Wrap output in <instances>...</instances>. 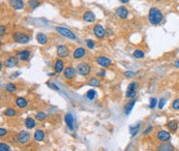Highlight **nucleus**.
Segmentation results:
<instances>
[{
	"label": "nucleus",
	"instance_id": "6ab92c4d",
	"mask_svg": "<svg viewBox=\"0 0 179 151\" xmlns=\"http://www.w3.org/2000/svg\"><path fill=\"white\" fill-rule=\"evenodd\" d=\"M157 151H175V149H174L173 145L171 144V143L164 142L162 144L158 145Z\"/></svg>",
	"mask_w": 179,
	"mask_h": 151
},
{
	"label": "nucleus",
	"instance_id": "a878e982",
	"mask_svg": "<svg viewBox=\"0 0 179 151\" xmlns=\"http://www.w3.org/2000/svg\"><path fill=\"white\" fill-rule=\"evenodd\" d=\"M167 127L170 132H176L178 128V121L177 120H170L167 123Z\"/></svg>",
	"mask_w": 179,
	"mask_h": 151
},
{
	"label": "nucleus",
	"instance_id": "0eeeda50",
	"mask_svg": "<svg viewBox=\"0 0 179 151\" xmlns=\"http://www.w3.org/2000/svg\"><path fill=\"white\" fill-rule=\"evenodd\" d=\"M56 52H57L58 58H61V59L66 58L69 55V49L65 45H59V46H57Z\"/></svg>",
	"mask_w": 179,
	"mask_h": 151
},
{
	"label": "nucleus",
	"instance_id": "9d476101",
	"mask_svg": "<svg viewBox=\"0 0 179 151\" xmlns=\"http://www.w3.org/2000/svg\"><path fill=\"white\" fill-rule=\"evenodd\" d=\"M76 72H77V70H76L75 67H73L72 65H69V66L65 67L63 72V77L66 80H73L76 77Z\"/></svg>",
	"mask_w": 179,
	"mask_h": 151
},
{
	"label": "nucleus",
	"instance_id": "39448f33",
	"mask_svg": "<svg viewBox=\"0 0 179 151\" xmlns=\"http://www.w3.org/2000/svg\"><path fill=\"white\" fill-rule=\"evenodd\" d=\"M30 139H31V135L28 132H26V130H21L17 136V142L21 145L27 144L30 141Z\"/></svg>",
	"mask_w": 179,
	"mask_h": 151
},
{
	"label": "nucleus",
	"instance_id": "f03ea898",
	"mask_svg": "<svg viewBox=\"0 0 179 151\" xmlns=\"http://www.w3.org/2000/svg\"><path fill=\"white\" fill-rule=\"evenodd\" d=\"M76 70L81 76H88L91 72V66L87 62H79L76 66Z\"/></svg>",
	"mask_w": 179,
	"mask_h": 151
},
{
	"label": "nucleus",
	"instance_id": "f8f14e48",
	"mask_svg": "<svg viewBox=\"0 0 179 151\" xmlns=\"http://www.w3.org/2000/svg\"><path fill=\"white\" fill-rule=\"evenodd\" d=\"M17 56H18V58L21 60V61H24V62L28 61L30 56H31V52H30L29 49H24V50H22V51L18 52Z\"/></svg>",
	"mask_w": 179,
	"mask_h": 151
},
{
	"label": "nucleus",
	"instance_id": "49530a36",
	"mask_svg": "<svg viewBox=\"0 0 179 151\" xmlns=\"http://www.w3.org/2000/svg\"><path fill=\"white\" fill-rule=\"evenodd\" d=\"M20 74H21V72H17L16 74H14V75H12V76H11V79H14V78L18 77V75H20Z\"/></svg>",
	"mask_w": 179,
	"mask_h": 151
},
{
	"label": "nucleus",
	"instance_id": "a211bd4d",
	"mask_svg": "<svg viewBox=\"0 0 179 151\" xmlns=\"http://www.w3.org/2000/svg\"><path fill=\"white\" fill-rule=\"evenodd\" d=\"M64 121L66 123L67 127L70 128V129H73L74 128V123H75V118L73 116L72 113H67V114H65L64 116Z\"/></svg>",
	"mask_w": 179,
	"mask_h": 151
},
{
	"label": "nucleus",
	"instance_id": "ea45409f",
	"mask_svg": "<svg viewBox=\"0 0 179 151\" xmlns=\"http://www.w3.org/2000/svg\"><path fill=\"white\" fill-rule=\"evenodd\" d=\"M166 102H167V100H166L165 99H160V102H158V109H164V107H165V105H166Z\"/></svg>",
	"mask_w": 179,
	"mask_h": 151
},
{
	"label": "nucleus",
	"instance_id": "bb28decb",
	"mask_svg": "<svg viewBox=\"0 0 179 151\" xmlns=\"http://www.w3.org/2000/svg\"><path fill=\"white\" fill-rule=\"evenodd\" d=\"M133 57L135 58H137V59H142V58H144L145 57V53L142 51V50H140V49H137V50H135L133 53Z\"/></svg>",
	"mask_w": 179,
	"mask_h": 151
},
{
	"label": "nucleus",
	"instance_id": "c9c22d12",
	"mask_svg": "<svg viewBox=\"0 0 179 151\" xmlns=\"http://www.w3.org/2000/svg\"><path fill=\"white\" fill-rule=\"evenodd\" d=\"M156 105H157V99H156L155 97H152V99H150L149 108L150 109H154V108L156 107Z\"/></svg>",
	"mask_w": 179,
	"mask_h": 151
},
{
	"label": "nucleus",
	"instance_id": "5701e85b",
	"mask_svg": "<svg viewBox=\"0 0 179 151\" xmlns=\"http://www.w3.org/2000/svg\"><path fill=\"white\" fill-rule=\"evenodd\" d=\"M33 138L36 142H42V141H44V139H45V132L44 130H42V129L35 130Z\"/></svg>",
	"mask_w": 179,
	"mask_h": 151
},
{
	"label": "nucleus",
	"instance_id": "1a4fd4ad",
	"mask_svg": "<svg viewBox=\"0 0 179 151\" xmlns=\"http://www.w3.org/2000/svg\"><path fill=\"white\" fill-rule=\"evenodd\" d=\"M96 62L98 65L102 67H110L112 65V60L107 56H97L96 57Z\"/></svg>",
	"mask_w": 179,
	"mask_h": 151
},
{
	"label": "nucleus",
	"instance_id": "c03bdc74",
	"mask_svg": "<svg viewBox=\"0 0 179 151\" xmlns=\"http://www.w3.org/2000/svg\"><path fill=\"white\" fill-rule=\"evenodd\" d=\"M6 133H7V130L4 129L3 127L0 128V137H4V136H6Z\"/></svg>",
	"mask_w": 179,
	"mask_h": 151
},
{
	"label": "nucleus",
	"instance_id": "37998d69",
	"mask_svg": "<svg viewBox=\"0 0 179 151\" xmlns=\"http://www.w3.org/2000/svg\"><path fill=\"white\" fill-rule=\"evenodd\" d=\"M5 32H6V28L3 26V25H1V26H0V35L3 36V35L5 34Z\"/></svg>",
	"mask_w": 179,
	"mask_h": 151
},
{
	"label": "nucleus",
	"instance_id": "de8ad7c7",
	"mask_svg": "<svg viewBox=\"0 0 179 151\" xmlns=\"http://www.w3.org/2000/svg\"><path fill=\"white\" fill-rule=\"evenodd\" d=\"M174 66H175L176 69H179V59L175 62V63H174Z\"/></svg>",
	"mask_w": 179,
	"mask_h": 151
},
{
	"label": "nucleus",
	"instance_id": "6e6552de",
	"mask_svg": "<svg viewBox=\"0 0 179 151\" xmlns=\"http://www.w3.org/2000/svg\"><path fill=\"white\" fill-rule=\"evenodd\" d=\"M139 86V83L138 82H132L130 85H128L127 87V94H125V96L127 97V99H133V97L136 96V89H137V87Z\"/></svg>",
	"mask_w": 179,
	"mask_h": 151
},
{
	"label": "nucleus",
	"instance_id": "7ed1b4c3",
	"mask_svg": "<svg viewBox=\"0 0 179 151\" xmlns=\"http://www.w3.org/2000/svg\"><path fill=\"white\" fill-rule=\"evenodd\" d=\"M55 29H56V31L60 35L66 37V39H72V41H74V39H77V35L75 34V32H73L72 30L69 29V28H65V27H61V26H57Z\"/></svg>",
	"mask_w": 179,
	"mask_h": 151
},
{
	"label": "nucleus",
	"instance_id": "c756f323",
	"mask_svg": "<svg viewBox=\"0 0 179 151\" xmlns=\"http://www.w3.org/2000/svg\"><path fill=\"white\" fill-rule=\"evenodd\" d=\"M5 90L8 93H12L15 92L17 90V86L16 84H14V83H7L5 85Z\"/></svg>",
	"mask_w": 179,
	"mask_h": 151
},
{
	"label": "nucleus",
	"instance_id": "423d86ee",
	"mask_svg": "<svg viewBox=\"0 0 179 151\" xmlns=\"http://www.w3.org/2000/svg\"><path fill=\"white\" fill-rule=\"evenodd\" d=\"M93 34H94L97 39H102L106 36L107 31H106V29L100 24H95L94 26H93Z\"/></svg>",
	"mask_w": 179,
	"mask_h": 151
},
{
	"label": "nucleus",
	"instance_id": "a19ab883",
	"mask_svg": "<svg viewBox=\"0 0 179 151\" xmlns=\"http://www.w3.org/2000/svg\"><path fill=\"white\" fill-rule=\"evenodd\" d=\"M152 130H153V125H149V126H148V127L144 130V133H143V134H144V136H146V135L150 134V133L152 132Z\"/></svg>",
	"mask_w": 179,
	"mask_h": 151
},
{
	"label": "nucleus",
	"instance_id": "473e14b6",
	"mask_svg": "<svg viewBox=\"0 0 179 151\" xmlns=\"http://www.w3.org/2000/svg\"><path fill=\"white\" fill-rule=\"evenodd\" d=\"M35 118H36L37 121H44L46 119V113L45 112H37L36 115H35Z\"/></svg>",
	"mask_w": 179,
	"mask_h": 151
},
{
	"label": "nucleus",
	"instance_id": "58836bf2",
	"mask_svg": "<svg viewBox=\"0 0 179 151\" xmlns=\"http://www.w3.org/2000/svg\"><path fill=\"white\" fill-rule=\"evenodd\" d=\"M46 84H47V86H48V87H50V88H51V89H53V90H56V91H59V87L56 86V85H55V84H52V83H50V82H47Z\"/></svg>",
	"mask_w": 179,
	"mask_h": 151
},
{
	"label": "nucleus",
	"instance_id": "b1692460",
	"mask_svg": "<svg viewBox=\"0 0 179 151\" xmlns=\"http://www.w3.org/2000/svg\"><path fill=\"white\" fill-rule=\"evenodd\" d=\"M24 123H25V126L28 128V129H32V128H34L36 126V122H35V120L31 117H27L26 119H25Z\"/></svg>",
	"mask_w": 179,
	"mask_h": 151
},
{
	"label": "nucleus",
	"instance_id": "2eb2a0df",
	"mask_svg": "<svg viewBox=\"0 0 179 151\" xmlns=\"http://www.w3.org/2000/svg\"><path fill=\"white\" fill-rule=\"evenodd\" d=\"M115 14H116V16L119 17L120 19L124 20L128 17V9L125 6H119L117 9H116Z\"/></svg>",
	"mask_w": 179,
	"mask_h": 151
},
{
	"label": "nucleus",
	"instance_id": "e433bc0d",
	"mask_svg": "<svg viewBox=\"0 0 179 151\" xmlns=\"http://www.w3.org/2000/svg\"><path fill=\"white\" fill-rule=\"evenodd\" d=\"M86 45H87V48H89V49H94V47H95V42H93L92 39H87Z\"/></svg>",
	"mask_w": 179,
	"mask_h": 151
},
{
	"label": "nucleus",
	"instance_id": "aec40b11",
	"mask_svg": "<svg viewBox=\"0 0 179 151\" xmlns=\"http://www.w3.org/2000/svg\"><path fill=\"white\" fill-rule=\"evenodd\" d=\"M95 19H96L95 15L90 11L84 12V15H83V20H84L85 22H87V23H92V22L95 21Z\"/></svg>",
	"mask_w": 179,
	"mask_h": 151
},
{
	"label": "nucleus",
	"instance_id": "4468645a",
	"mask_svg": "<svg viewBox=\"0 0 179 151\" xmlns=\"http://www.w3.org/2000/svg\"><path fill=\"white\" fill-rule=\"evenodd\" d=\"M156 137H157V139L160 140V142H168V141L171 139L170 133L167 132V130H160V132H157Z\"/></svg>",
	"mask_w": 179,
	"mask_h": 151
},
{
	"label": "nucleus",
	"instance_id": "79ce46f5",
	"mask_svg": "<svg viewBox=\"0 0 179 151\" xmlns=\"http://www.w3.org/2000/svg\"><path fill=\"white\" fill-rule=\"evenodd\" d=\"M135 76H136L135 72H130H130H124V77H125V78H133Z\"/></svg>",
	"mask_w": 179,
	"mask_h": 151
},
{
	"label": "nucleus",
	"instance_id": "72a5a7b5",
	"mask_svg": "<svg viewBox=\"0 0 179 151\" xmlns=\"http://www.w3.org/2000/svg\"><path fill=\"white\" fill-rule=\"evenodd\" d=\"M86 96H87V99H90V100H93L95 99V96H96V93H95L94 90H88L87 93H86Z\"/></svg>",
	"mask_w": 179,
	"mask_h": 151
},
{
	"label": "nucleus",
	"instance_id": "c85d7f7f",
	"mask_svg": "<svg viewBox=\"0 0 179 151\" xmlns=\"http://www.w3.org/2000/svg\"><path fill=\"white\" fill-rule=\"evenodd\" d=\"M140 127H141V123H138L136 126H130V134H132V137H136V135L139 133V129H140Z\"/></svg>",
	"mask_w": 179,
	"mask_h": 151
},
{
	"label": "nucleus",
	"instance_id": "f257e3e1",
	"mask_svg": "<svg viewBox=\"0 0 179 151\" xmlns=\"http://www.w3.org/2000/svg\"><path fill=\"white\" fill-rule=\"evenodd\" d=\"M164 20V15L162 11L157 7H151L148 12V21L151 25L156 26V25H160Z\"/></svg>",
	"mask_w": 179,
	"mask_h": 151
},
{
	"label": "nucleus",
	"instance_id": "2f4dec72",
	"mask_svg": "<svg viewBox=\"0 0 179 151\" xmlns=\"http://www.w3.org/2000/svg\"><path fill=\"white\" fill-rule=\"evenodd\" d=\"M39 4H41V2L39 0H29L28 1V5L31 9H35L36 7L39 6Z\"/></svg>",
	"mask_w": 179,
	"mask_h": 151
},
{
	"label": "nucleus",
	"instance_id": "ddd939ff",
	"mask_svg": "<svg viewBox=\"0 0 179 151\" xmlns=\"http://www.w3.org/2000/svg\"><path fill=\"white\" fill-rule=\"evenodd\" d=\"M19 58L16 56H11L8 57V58L5 59V61H4V65H5L6 67H8V69H12V67H15L17 66L18 63H19Z\"/></svg>",
	"mask_w": 179,
	"mask_h": 151
},
{
	"label": "nucleus",
	"instance_id": "cd10ccee",
	"mask_svg": "<svg viewBox=\"0 0 179 151\" xmlns=\"http://www.w3.org/2000/svg\"><path fill=\"white\" fill-rule=\"evenodd\" d=\"M87 84L90 85V86H93V87H100V80L96 79V78H91L90 80H88Z\"/></svg>",
	"mask_w": 179,
	"mask_h": 151
},
{
	"label": "nucleus",
	"instance_id": "4c0bfd02",
	"mask_svg": "<svg viewBox=\"0 0 179 151\" xmlns=\"http://www.w3.org/2000/svg\"><path fill=\"white\" fill-rule=\"evenodd\" d=\"M172 108L175 111H179V99H176L175 100H174L173 104H172Z\"/></svg>",
	"mask_w": 179,
	"mask_h": 151
},
{
	"label": "nucleus",
	"instance_id": "dca6fc26",
	"mask_svg": "<svg viewBox=\"0 0 179 151\" xmlns=\"http://www.w3.org/2000/svg\"><path fill=\"white\" fill-rule=\"evenodd\" d=\"M85 55H86V49L83 47H79L74 51L73 57H74V59H81L83 57H85Z\"/></svg>",
	"mask_w": 179,
	"mask_h": 151
},
{
	"label": "nucleus",
	"instance_id": "8fccbe9b",
	"mask_svg": "<svg viewBox=\"0 0 179 151\" xmlns=\"http://www.w3.org/2000/svg\"><path fill=\"white\" fill-rule=\"evenodd\" d=\"M163 0H156V2H162Z\"/></svg>",
	"mask_w": 179,
	"mask_h": 151
},
{
	"label": "nucleus",
	"instance_id": "09e8293b",
	"mask_svg": "<svg viewBox=\"0 0 179 151\" xmlns=\"http://www.w3.org/2000/svg\"><path fill=\"white\" fill-rule=\"evenodd\" d=\"M121 3H123V4H127V3H128L130 2V0H119Z\"/></svg>",
	"mask_w": 179,
	"mask_h": 151
},
{
	"label": "nucleus",
	"instance_id": "4be33fe9",
	"mask_svg": "<svg viewBox=\"0 0 179 151\" xmlns=\"http://www.w3.org/2000/svg\"><path fill=\"white\" fill-rule=\"evenodd\" d=\"M16 105L18 108H21V109H24L28 106V100L24 97H17L16 99Z\"/></svg>",
	"mask_w": 179,
	"mask_h": 151
},
{
	"label": "nucleus",
	"instance_id": "412c9836",
	"mask_svg": "<svg viewBox=\"0 0 179 151\" xmlns=\"http://www.w3.org/2000/svg\"><path fill=\"white\" fill-rule=\"evenodd\" d=\"M35 39H36V42L39 45H42H42H46L48 42V36L45 33H42V32H37Z\"/></svg>",
	"mask_w": 179,
	"mask_h": 151
},
{
	"label": "nucleus",
	"instance_id": "9b49d317",
	"mask_svg": "<svg viewBox=\"0 0 179 151\" xmlns=\"http://www.w3.org/2000/svg\"><path fill=\"white\" fill-rule=\"evenodd\" d=\"M65 64L64 61L61 58H58L55 60V63H54V70L56 74H62V72H64L65 69Z\"/></svg>",
	"mask_w": 179,
	"mask_h": 151
},
{
	"label": "nucleus",
	"instance_id": "f3484780",
	"mask_svg": "<svg viewBox=\"0 0 179 151\" xmlns=\"http://www.w3.org/2000/svg\"><path fill=\"white\" fill-rule=\"evenodd\" d=\"M9 4L16 11H21L24 8V1L23 0H8Z\"/></svg>",
	"mask_w": 179,
	"mask_h": 151
},
{
	"label": "nucleus",
	"instance_id": "a18cd8bd",
	"mask_svg": "<svg viewBox=\"0 0 179 151\" xmlns=\"http://www.w3.org/2000/svg\"><path fill=\"white\" fill-rule=\"evenodd\" d=\"M105 75H106V72H105V70L104 69H102V70H100V72H97V77H100V78H104L105 77Z\"/></svg>",
	"mask_w": 179,
	"mask_h": 151
},
{
	"label": "nucleus",
	"instance_id": "20e7f679",
	"mask_svg": "<svg viewBox=\"0 0 179 151\" xmlns=\"http://www.w3.org/2000/svg\"><path fill=\"white\" fill-rule=\"evenodd\" d=\"M12 39L18 44H28L30 42V36L25 32H15L12 34Z\"/></svg>",
	"mask_w": 179,
	"mask_h": 151
},
{
	"label": "nucleus",
	"instance_id": "7c9ffc66",
	"mask_svg": "<svg viewBox=\"0 0 179 151\" xmlns=\"http://www.w3.org/2000/svg\"><path fill=\"white\" fill-rule=\"evenodd\" d=\"M4 115L7 117H15L17 115V112L15 109H12V108H7V109L4 111Z\"/></svg>",
	"mask_w": 179,
	"mask_h": 151
},
{
	"label": "nucleus",
	"instance_id": "f704fd0d",
	"mask_svg": "<svg viewBox=\"0 0 179 151\" xmlns=\"http://www.w3.org/2000/svg\"><path fill=\"white\" fill-rule=\"evenodd\" d=\"M0 151H12L11 150V147H9L8 145L5 144V143L1 142L0 143Z\"/></svg>",
	"mask_w": 179,
	"mask_h": 151
},
{
	"label": "nucleus",
	"instance_id": "393cba45",
	"mask_svg": "<svg viewBox=\"0 0 179 151\" xmlns=\"http://www.w3.org/2000/svg\"><path fill=\"white\" fill-rule=\"evenodd\" d=\"M135 104H136V99H132V100H130V102H128L127 105H125V107H124V114L127 115V116L130 114V112H132V110H133V106H135Z\"/></svg>",
	"mask_w": 179,
	"mask_h": 151
}]
</instances>
